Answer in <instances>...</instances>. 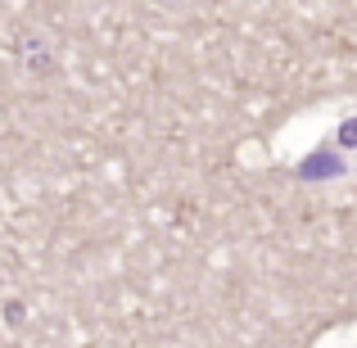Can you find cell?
Returning a JSON list of instances; mask_svg holds the SVG:
<instances>
[{"instance_id":"cell-1","label":"cell","mask_w":357,"mask_h":348,"mask_svg":"<svg viewBox=\"0 0 357 348\" xmlns=\"http://www.w3.org/2000/svg\"><path fill=\"white\" fill-rule=\"evenodd\" d=\"M344 172H349V163H344L335 149H317V154H307L303 163L294 167L298 181H335V176H344Z\"/></svg>"},{"instance_id":"cell-2","label":"cell","mask_w":357,"mask_h":348,"mask_svg":"<svg viewBox=\"0 0 357 348\" xmlns=\"http://www.w3.org/2000/svg\"><path fill=\"white\" fill-rule=\"evenodd\" d=\"M340 145H357V118H344V127H340Z\"/></svg>"}]
</instances>
